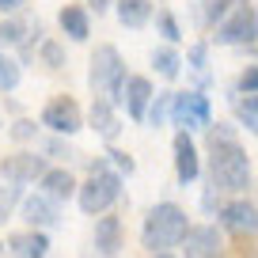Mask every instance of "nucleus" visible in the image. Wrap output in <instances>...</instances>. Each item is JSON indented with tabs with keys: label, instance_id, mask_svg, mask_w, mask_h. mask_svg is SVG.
<instances>
[{
	"label": "nucleus",
	"instance_id": "obj_13",
	"mask_svg": "<svg viewBox=\"0 0 258 258\" xmlns=\"http://www.w3.org/2000/svg\"><path fill=\"white\" fill-rule=\"evenodd\" d=\"M88 121H91V129H95L103 141H118L121 121H118V114H114V103H110V99H95V103H91V110H88Z\"/></svg>",
	"mask_w": 258,
	"mask_h": 258
},
{
	"label": "nucleus",
	"instance_id": "obj_23",
	"mask_svg": "<svg viewBox=\"0 0 258 258\" xmlns=\"http://www.w3.org/2000/svg\"><path fill=\"white\" fill-rule=\"evenodd\" d=\"M171 103H175V91H156V99H152V106H148V125L152 129H160L163 125V118L171 114Z\"/></svg>",
	"mask_w": 258,
	"mask_h": 258
},
{
	"label": "nucleus",
	"instance_id": "obj_28",
	"mask_svg": "<svg viewBox=\"0 0 258 258\" xmlns=\"http://www.w3.org/2000/svg\"><path fill=\"white\" fill-rule=\"evenodd\" d=\"M23 31H31V23H23V19H12V23H0V42H4V46H12V42H23V38H27Z\"/></svg>",
	"mask_w": 258,
	"mask_h": 258
},
{
	"label": "nucleus",
	"instance_id": "obj_34",
	"mask_svg": "<svg viewBox=\"0 0 258 258\" xmlns=\"http://www.w3.org/2000/svg\"><path fill=\"white\" fill-rule=\"evenodd\" d=\"M16 8H23V0H0V12H16Z\"/></svg>",
	"mask_w": 258,
	"mask_h": 258
},
{
	"label": "nucleus",
	"instance_id": "obj_19",
	"mask_svg": "<svg viewBox=\"0 0 258 258\" xmlns=\"http://www.w3.org/2000/svg\"><path fill=\"white\" fill-rule=\"evenodd\" d=\"M118 19L121 27H145L152 19V0H118Z\"/></svg>",
	"mask_w": 258,
	"mask_h": 258
},
{
	"label": "nucleus",
	"instance_id": "obj_7",
	"mask_svg": "<svg viewBox=\"0 0 258 258\" xmlns=\"http://www.w3.org/2000/svg\"><path fill=\"white\" fill-rule=\"evenodd\" d=\"M42 125H49L53 133H61V137H73L76 129H84V114H80V106H76V99H69V95L49 99L46 110H42Z\"/></svg>",
	"mask_w": 258,
	"mask_h": 258
},
{
	"label": "nucleus",
	"instance_id": "obj_31",
	"mask_svg": "<svg viewBox=\"0 0 258 258\" xmlns=\"http://www.w3.org/2000/svg\"><path fill=\"white\" fill-rule=\"evenodd\" d=\"M106 156H110V163H114V167H118V171H125V175H133V171H137V163H133V156H129V152H121V148H110V152H106Z\"/></svg>",
	"mask_w": 258,
	"mask_h": 258
},
{
	"label": "nucleus",
	"instance_id": "obj_35",
	"mask_svg": "<svg viewBox=\"0 0 258 258\" xmlns=\"http://www.w3.org/2000/svg\"><path fill=\"white\" fill-rule=\"evenodd\" d=\"M88 4H91L95 12H106V8H110V0H88Z\"/></svg>",
	"mask_w": 258,
	"mask_h": 258
},
{
	"label": "nucleus",
	"instance_id": "obj_6",
	"mask_svg": "<svg viewBox=\"0 0 258 258\" xmlns=\"http://www.w3.org/2000/svg\"><path fill=\"white\" fill-rule=\"evenodd\" d=\"M217 46H254L258 42V8L243 4L235 8L224 23H217Z\"/></svg>",
	"mask_w": 258,
	"mask_h": 258
},
{
	"label": "nucleus",
	"instance_id": "obj_20",
	"mask_svg": "<svg viewBox=\"0 0 258 258\" xmlns=\"http://www.w3.org/2000/svg\"><path fill=\"white\" fill-rule=\"evenodd\" d=\"M152 64L163 80H178V73H182V57L175 53V46H160L152 53Z\"/></svg>",
	"mask_w": 258,
	"mask_h": 258
},
{
	"label": "nucleus",
	"instance_id": "obj_33",
	"mask_svg": "<svg viewBox=\"0 0 258 258\" xmlns=\"http://www.w3.org/2000/svg\"><path fill=\"white\" fill-rule=\"evenodd\" d=\"M12 137H16V141H27V137H34V121H16Z\"/></svg>",
	"mask_w": 258,
	"mask_h": 258
},
{
	"label": "nucleus",
	"instance_id": "obj_22",
	"mask_svg": "<svg viewBox=\"0 0 258 258\" xmlns=\"http://www.w3.org/2000/svg\"><path fill=\"white\" fill-rule=\"evenodd\" d=\"M243 4H250V0H209V4H205V27L224 23V19L232 16L235 8H243Z\"/></svg>",
	"mask_w": 258,
	"mask_h": 258
},
{
	"label": "nucleus",
	"instance_id": "obj_12",
	"mask_svg": "<svg viewBox=\"0 0 258 258\" xmlns=\"http://www.w3.org/2000/svg\"><path fill=\"white\" fill-rule=\"evenodd\" d=\"M152 99H156V91H152V80H148V76H129V80H125L121 103H125V114H129L133 121H145V118H148Z\"/></svg>",
	"mask_w": 258,
	"mask_h": 258
},
{
	"label": "nucleus",
	"instance_id": "obj_9",
	"mask_svg": "<svg viewBox=\"0 0 258 258\" xmlns=\"http://www.w3.org/2000/svg\"><path fill=\"white\" fill-rule=\"evenodd\" d=\"M182 250H186V258H224V239H220V232L213 224H190Z\"/></svg>",
	"mask_w": 258,
	"mask_h": 258
},
{
	"label": "nucleus",
	"instance_id": "obj_29",
	"mask_svg": "<svg viewBox=\"0 0 258 258\" xmlns=\"http://www.w3.org/2000/svg\"><path fill=\"white\" fill-rule=\"evenodd\" d=\"M19 202V186H0V220H8V213H12V205Z\"/></svg>",
	"mask_w": 258,
	"mask_h": 258
},
{
	"label": "nucleus",
	"instance_id": "obj_4",
	"mask_svg": "<svg viewBox=\"0 0 258 258\" xmlns=\"http://www.w3.org/2000/svg\"><path fill=\"white\" fill-rule=\"evenodd\" d=\"M76 194H80V209L88 213V217H95V213H106V209H110V205L121 198V175H118V171L91 175Z\"/></svg>",
	"mask_w": 258,
	"mask_h": 258
},
{
	"label": "nucleus",
	"instance_id": "obj_25",
	"mask_svg": "<svg viewBox=\"0 0 258 258\" xmlns=\"http://www.w3.org/2000/svg\"><path fill=\"white\" fill-rule=\"evenodd\" d=\"M209 42H194L190 46V53H186V64H190L194 73H202V76H209Z\"/></svg>",
	"mask_w": 258,
	"mask_h": 258
},
{
	"label": "nucleus",
	"instance_id": "obj_10",
	"mask_svg": "<svg viewBox=\"0 0 258 258\" xmlns=\"http://www.w3.org/2000/svg\"><path fill=\"white\" fill-rule=\"evenodd\" d=\"M220 228L232 235H258V205L250 202H228L220 205Z\"/></svg>",
	"mask_w": 258,
	"mask_h": 258
},
{
	"label": "nucleus",
	"instance_id": "obj_2",
	"mask_svg": "<svg viewBox=\"0 0 258 258\" xmlns=\"http://www.w3.org/2000/svg\"><path fill=\"white\" fill-rule=\"evenodd\" d=\"M186 232H190V220H186V209L175 202H160L148 209L145 217V228H141V243H145L152 254H167L171 247H178V243L186 239Z\"/></svg>",
	"mask_w": 258,
	"mask_h": 258
},
{
	"label": "nucleus",
	"instance_id": "obj_14",
	"mask_svg": "<svg viewBox=\"0 0 258 258\" xmlns=\"http://www.w3.org/2000/svg\"><path fill=\"white\" fill-rule=\"evenodd\" d=\"M23 220L31 228L57 224V202H53V198H46V194H31V198L23 202Z\"/></svg>",
	"mask_w": 258,
	"mask_h": 258
},
{
	"label": "nucleus",
	"instance_id": "obj_3",
	"mask_svg": "<svg viewBox=\"0 0 258 258\" xmlns=\"http://www.w3.org/2000/svg\"><path fill=\"white\" fill-rule=\"evenodd\" d=\"M91 91L99 99H110V103H121V91H125V64H121V53L114 46H95L91 53Z\"/></svg>",
	"mask_w": 258,
	"mask_h": 258
},
{
	"label": "nucleus",
	"instance_id": "obj_11",
	"mask_svg": "<svg viewBox=\"0 0 258 258\" xmlns=\"http://www.w3.org/2000/svg\"><path fill=\"white\" fill-rule=\"evenodd\" d=\"M171 148H175V178L182 186H190L194 178L202 175V156H198V145H194V137L186 133V129H178Z\"/></svg>",
	"mask_w": 258,
	"mask_h": 258
},
{
	"label": "nucleus",
	"instance_id": "obj_26",
	"mask_svg": "<svg viewBox=\"0 0 258 258\" xmlns=\"http://www.w3.org/2000/svg\"><path fill=\"white\" fill-rule=\"evenodd\" d=\"M235 95H258V64H243L239 80H235Z\"/></svg>",
	"mask_w": 258,
	"mask_h": 258
},
{
	"label": "nucleus",
	"instance_id": "obj_17",
	"mask_svg": "<svg viewBox=\"0 0 258 258\" xmlns=\"http://www.w3.org/2000/svg\"><path fill=\"white\" fill-rule=\"evenodd\" d=\"M57 23H61V31L69 34L73 42H84L91 34V19H88V8H80V4H64L61 16H57Z\"/></svg>",
	"mask_w": 258,
	"mask_h": 258
},
{
	"label": "nucleus",
	"instance_id": "obj_8",
	"mask_svg": "<svg viewBox=\"0 0 258 258\" xmlns=\"http://www.w3.org/2000/svg\"><path fill=\"white\" fill-rule=\"evenodd\" d=\"M46 171H49L46 160L34 156V152H16V156H8V160L0 163V178L12 182V186H27V182H34V178H42Z\"/></svg>",
	"mask_w": 258,
	"mask_h": 258
},
{
	"label": "nucleus",
	"instance_id": "obj_32",
	"mask_svg": "<svg viewBox=\"0 0 258 258\" xmlns=\"http://www.w3.org/2000/svg\"><path fill=\"white\" fill-rule=\"evenodd\" d=\"M46 152H49V156H57V160H73V156H76V148H73V145H61V141H49V145H46Z\"/></svg>",
	"mask_w": 258,
	"mask_h": 258
},
{
	"label": "nucleus",
	"instance_id": "obj_21",
	"mask_svg": "<svg viewBox=\"0 0 258 258\" xmlns=\"http://www.w3.org/2000/svg\"><path fill=\"white\" fill-rule=\"evenodd\" d=\"M232 106H235V118H239V125L250 129V133L258 137V95H235Z\"/></svg>",
	"mask_w": 258,
	"mask_h": 258
},
{
	"label": "nucleus",
	"instance_id": "obj_1",
	"mask_svg": "<svg viewBox=\"0 0 258 258\" xmlns=\"http://www.w3.org/2000/svg\"><path fill=\"white\" fill-rule=\"evenodd\" d=\"M209 141V182L213 190H228V194H243L250 186V160L243 152V145L235 141L232 125H209L205 129Z\"/></svg>",
	"mask_w": 258,
	"mask_h": 258
},
{
	"label": "nucleus",
	"instance_id": "obj_5",
	"mask_svg": "<svg viewBox=\"0 0 258 258\" xmlns=\"http://www.w3.org/2000/svg\"><path fill=\"white\" fill-rule=\"evenodd\" d=\"M171 121L178 129H209L213 125V106L205 91H175V103H171Z\"/></svg>",
	"mask_w": 258,
	"mask_h": 258
},
{
	"label": "nucleus",
	"instance_id": "obj_27",
	"mask_svg": "<svg viewBox=\"0 0 258 258\" xmlns=\"http://www.w3.org/2000/svg\"><path fill=\"white\" fill-rule=\"evenodd\" d=\"M19 84V64L8 53H0V91H12Z\"/></svg>",
	"mask_w": 258,
	"mask_h": 258
},
{
	"label": "nucleus",
	"instance_id": "obj_24",
	"mask_svg": "<svg viewBox=\"0 0 258 258\" xmlns=\"http://www.w3.org/2000/svg\"><path fill=\"white\" fill-rule=\"evenodd\" d=\"M156 31L167 38V46H175V42H182V27H178V19H175V12H156Z\"/></svg>",
	"mask_w": 258,
	"mask_h": 258
},
{
	"label": "nucleus",
	"instance_id": "obj_15",
	"mask_svg": "<svg viewBox=\"0 0 258 258\" xmlns=\"http://www.w3.org/2000/svg\"><path fill=\"white\" fill-rule=\"evenodd\" d=\"M95 250L103 258H114L121 250V220L118 217H99L95 220Z\"/></svg>",
	"mask_w": 258,
	"mask_h": 258
},
{
	"label": "nucleus",
	"instance_id": "obj_30",
	"mask_svg": "<svg viewBox=\"0 0 258 258\" xmlns=\"http://www.w3.org/2000/svg\"><path fill=\"white\" fill-rule=\"evenodd\" d=\"M42 61H46L49 69H61V64H64L61 46H57V42H42Z\"/></svg>",
	"mask_w": 258,
	"mask_h": 258
},
{
	"label": "nucleus",
	"instance_id": "obj_18",
	"mask_svg": "<svg viewBox=\"0 0 258 258\" xmlns=\"http://www.w3.org/2000/svg\"><path fill=\"white\" fill-rule=\"evenodd\" d=\"M8 250L16 258H46L49 239H46V232H16L8 239Z\"/></svg>",
	"mask_w": 258,
	"mask_h": 258
},
{
	"label": "nucleus",
	"instance_id": "obj_16",
	"mask_svg": "<svg viewBox=\"0 0 258 258\" xmlns=\"http://www.w3.org/2000/svg\"><path fill=\"white\" fill-rule=\"evenodd\" d=\"M38 182H42V194H46V198H53V202H64V198H73V194L80 190V186H76V178L69 175L64 167H49Z\"/></svg>",
	"mask_w": 258,
	"mask_h": 258
},
{
	"label": "nucleus",
	"instance_id": "obj_36",
	"mask_svg": "<svg viewBox=\"0 0 258 258\" xmlns=\"http://www.w3.org/2000/svg\"><path fill=\"white\" fill-rule=\"evenodd\" d=\"M152 258H175V254H152Z\"/></svg>",
	"mask_w": 258,
	"mask_h": 258
}]
</instances>
